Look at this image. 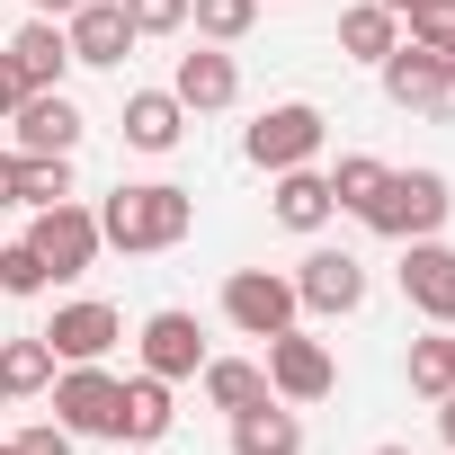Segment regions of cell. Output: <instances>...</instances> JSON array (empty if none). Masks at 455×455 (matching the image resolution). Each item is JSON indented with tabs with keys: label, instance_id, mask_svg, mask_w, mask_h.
<instances>
[{
	"label": "cell",
	"instance_id": "f1b7e54d",
	"mask_svg": "<svg viewBox=\"0 0 455 455\" xmlns=\"http://www.w3.org/2000/svg\"><path fill=\"white\" fill-rule=\"evenodd\" d=\"M402 36H411V45H428V54H455V0H428V10H411V19H402Z\"/></svg>",
	"mask_w": 455,
	"mask_h": 455
},
{
	"label": "cell",
	"instance_id": "5b68a950",
	"mask_svg": "<svg viewBox=\"0 0 455 455\" xmlns=\"http://www.w3.org/2000/svg\"><path fill=\"white\" fill-rule=\"evenodd\" d=\"M295 277H277V268H233L223 277V322H233L242 339H277V331H295Z\"/></svg>",
	"mask_w": 455,
	"mask_h": 455
},
{
	"label": "cell",
	"instance_id": "83f0119b",
	"mask_svg": "<svg viewBox=\"0 0 455 455\" xmlns=\"http://www.w3.org/2000/svg\"><path fill=\"white\" fill-rule=\"evenodd\" d=\"M54 277H45V259L28 251V242H0V295H45Z\"/></svg>",
	"mask_w": 455,
	"mask_h": 455
},
{
	"label": "cell",
	"instance_id": "2e32d148",
	"mask_svg": "<svg viewBox=\"0 0 455 455\" xmlns=\"http://www.w3.org/2000/svg\"><path fill=\"white\" fill-rule=\"evenodd\" d=\"M0 54H10V72L28 81V90H63V72H72V45H63V19H28L10 45H0Z\"/></svg>",
	"mask_w": 455,
	"mask_h": 455
},
{
	"label": "cell",
	"instance_id": "5bb4252c",
	"mask_svg": "<svg viewBox=\"0 0 455 455\" xmlns=\"http://www.w3.org/2000/svg\"><path fill=\"white\" fill-rule=\"evenodd\" d=\"M134 348H143V375H161V384H179V375H196V366H205V331H196V313H179V304H170V313H152Z\"/></svg>",
	"mask_w": 455,
	"mask_h": 455
},
{
	"label": "cell",
	"instance_id": "f546056e",
	"mask_svg": "<svg viewBox=\"0 0 455 455\" xmlns=\"http://www.w3.org/2000/svg\"><path fill=\"white\" fill-rule=\"evenodd\" d=\"M125 19H134V36H179L188 0H125Z\"/></svg>",
	"mask_w": 455,
	"mask_h": 455
},
{
	"label": "cell",
	"instance_id": "603a6c76",
	"mask_svg": "<svg viewBox=\"0 0 455 455\" xmlns=\"http://www.w3.org/2000/svg\"><path fill=\"white\" fill-rule=\"evenodd\" d=\"M0 393H54V348H45V331H28V339H0Z\"/></svg>",
	"mask_w": 455,
	"mask_h": 455
},
{
	"label": "cell",
	"instance_id": "d6a6232c",
	"mask_svg": "<svg viewBox=\"0 0 455 455\" xmlns=\"http://www.w3.org/2000/svg\"><path fill=\"white\" fill-rule=\"evenodd\" d=\"M0 205H19V152H0Z\"/></svg>",
	"mask_w": 455,
	"mask_h": 455
},
{
	"label": "cell",
	"instance_id": "e0dca14e",
	"mask_svg": "<svg viewBox=\"0 0 455 455\" xmlns=\"http://www.w3.org/2000/svg\"><path fill=\"white\" fill-rule=\"evenodd\" d=\"M170 384L161 375H125V393H116V446H161L170 437Z\"/></svg>",
	"mask_w": 455,
	"mask_h": 455
},
{
	"label": "cell",
	"instance_id": "484cf974",
	"mask_svg": "<svg viewBox=\"0 0 455 455\" xmlns=\"http://www.w3.org/2000/svg\"><path fill=\"white\" fill-rule=\"evenodd\" d=\"M188 19H196L205 45H242L259 28V0H188Z\"/></svg>",
	"mask_w": 455,
	"mask_h": 455
},
{
	"label": "cell",
	"instance_id": "cb8c5ba5",
	"mask_svg": "<svg viewBox=\"0 0 455 455\" xmlns=\"http://www.w3.org/2000/svg\"><path fill=\"white\" fill-rule=\"evenodd\" d=\"M72 196V152H19V205H63Z\"/></svg>",
	"mask_w": 455,
	"mask_h": 455
},
{
	"label": "cell",
	"instance_id": "d4e9b609",
	"mask_svg": "<svg viewBox=\"0 0 455 455\" xmlns=\"http://www.w3.org/2000/svg\"><path fill=\"white\" fill-rule=\"evenodd\" d=\"M411 393H419V402L455 393V331H428V339H411Z\"/></svg>",
	"mask_w": 455,
	"mask_h": 455
},
{
	"label": "cell",
	"instance_id": "7a4b0ae2",
	"mask_svg": "<svg viewBox=\"0 0 455 455\" xmlns=\"http://www.w3.org/2000/svg\"><path fill=\"white\" fill-rule=\"evenodd\" d=\"M446 214H455V188H446V170H384V188L366 196V233H384V242H428V233H446Z\"/></svg>",
	"mask_w": 455,
	"mask_h": 455
},
{
	"label": "cell",
	"instance_id": "f35d334b",
	"mask_svg": "<svg viewBox=\"0 0 455 455\" xmlns=\"http://www.w3.org/2000/svg\"><path fill=\"white\" fill-rule=\"evenodd\" d=\"M116 455H152V446H116Z\"/></svg>",
	"mask_w": 455,
	"mask_h": 455
},
{
	"label": "cell",
	"instance_id": "ac0fdd59",
	"mask_svg": "<svg viewBox=\"0 0 455 455\" xmlns=\"http://www.w3.org/2000/svg\"><path fill=\"white\" fill-rule=\"evenodd\" d=\"M268 214L286 223V233H322V223L339 214V196H331V179L304 161V170H277V196H268Z\"/></svg>",
	"mask_w": 455,
	"mask_h": 455
},
{
	"label": "cell",
	"instance_id": "1f68e13d",
	"mask_svg": "<svg viewBox=\"0 0 455 455\" xmlns=\"http://www.w3.org/2000/svg\"><path fill=\"white\" fill-rule=\"evenodd\" d=\"M19 99H28V81L10 72V54H0V125H10V108H19Z\"/></svg>",
	"mask_w": 455,
	"mask_h": 455
},
{
	"label": "cell",
	"instance_id": "6da1fadb",
	"mask_svg": "<svg viewBox=\"0 0 455 455\" xmlns=\"http://www.w3.org/2000/svg\"><path fill=\"white\" fill-rule=\"evenodd\" d=\"M196 233V196L170 188V179H143V188H116L99 205V242L108 251H179Z\"/></svg>",
	"mask_w": 455,
	"mask_h": 455
},
{
	"label": "cell",
	"instance_id": "8fae6325",
	"mask_svg": "<svg viewBox=\"0 0 455 455\" xmlns=\"http://www.w3.org/2000/svg\"><path fill=\"white\" fill-rule=\"evenodd\" d=\"M295 304L304 313H357L366 304V259L357 251H313L295 268Z\"/></svg>",
	"mask_w": 455,
	"mask_h": 455
},
{
	"label": "cell",
	"instance_id": "ba28073f",
	"mask_svg": "<svg viewBox=\"0 0 455 455\" xmlns=\"http://www.w3.org/2000/svg\"><path fill=\"white\" fill-rule=\"evenodd\" d=\"M331 384H339V357H331L313 331H277V339H268V393H277V402H322Z\"/></svg>",
	"mask_w": 455,
	"mask_h": 455
},
{
	"label": "cell",
	"instance_id": "4dcf8cb0",
	"mask_svg": "<svg viewBox=\"0 0 455 455\" xmlns=\"http://www.w3.org/2000/svg\"><path fill=\"white\" fill-rule=\"evenodd\" d=\"M10 446H19V455H72V428H63V419H36V428H19Z\"/></svg>",
	"mask_w": 455,
	"mask_h": 455
},
{
	"label": "cell",
	"instance_id": "9a60e30c",
	"mask_svg": "<svg viewBox=\"0 0 455 455\" xmlns=\"http://www.w3.org/2000/svg\"><path fill=\"white\" fill-rule=\"evenodd\" d=\"M10 134H19V152H72L81 143V108L63 90H28L10 108Z\"/></svg>",
	"mask_w": 455,
	"mask_h": 455
},
{
	"label": "cell",
	"instance_id": "44dd1931",
	"mask_svg": "<svg viewBox=\"0 0 455 455\" xmlns=\"http://www.w3.org/2000/svg\"><path fill=\"white\" fill-rule=\"evenodd\" d=\"M196 384H205L214 411H251V402H268V366H251V357H205Z\"/></svg>",
	"mask_w": 455,
	"mask_h": 455
},
{
	"label": "cell",
	"instance_id": "8992f818",
	"mask_svg": "<svg viewBox=\"0 0 455 455\" xmlns=\"http://www.w3.org/2000/svg\"><path fill=\"white\" fill-rule=\"evenodd\" d=\"M116 393H125V375H108V357L63 366V375H54V419H63L72 437H116Z\"/></svg>",
	"mask_w": 455,
	"mask_h": 455
},
{
	"label": "cell",
	"instance_id": "d6986e66",
	"mask_svg": "<svg viewBox=\"0 0 455 455\" xmlns=\"http://www.w3.org/2000/svg\"><path fill=\"white\" fill-rule=\"evenodd\" d=\"M233 455H304V419L268 393V402L233 411Z\"/></svg>",
	"mask_w": 455,
	"mask_h": 455
},
{
	"label": "cell",
	"instance_id": "836d02e7",
	"mask_svg": "<svg viewBox=\"0 0 455 455\" xmlns=\"http://www.w3.org/2000/svg\"><path fill=\"white\" fill-rule=\"evenodd\" d=\"M28 10H36V19H72V10H81V0H28Z\"/></svg>",
	"mask_w": 455,
	"mask_h": 455
},
{
	"label": "cell",
	"instance_id": "4316f807",
	"mask_svg": "<svg viewBox=\"0 0 455 455\" xmlns=\"http://www.w3.org/2000/svg\"><path fill=\"white\" fill-rule=\"evenodd\" d=\"M322 179H331V196H339L348 214H366V196L384 188V161H375V152H339V170H322Z\"/></svg>",
	"mask_w": 455,
	"mask_h": 455
},
{
	"label": "cell",
	"instance_id": "52a82bcc",
	"mask_svg": "<svg viewBox=\"0 0 455 455\" xmlns=\"http://www.w3.org/2000/svg\"><path fill=\"white\" fill-rule=\"evenodd\" d=\"M375 72H384V99H393L402 116H446V108H455V90H446V54H428V45H411V36H402Z\"/></svg>",
	"mask_w": 455,
	"mask_h": 455
},
{
	"label": "cell",
	"instance_id": "277c9868",
	"mask_svg": "<svg viewBox=\"0 0 455 455\" xmlns=\"http://www.w3.org/2000/svg\"><path fill=\"white\" fill-rule=\"evenodd\" d=\"M28 251L45 259V277L63 286V277H81L108 242H99V214L81 205V196H63V205H36V223H28Z\"/></svg>",
	"mask_w": 455,
	"mask_h": 455
},
{
	"label": "cell",
	"instance_id": "ffe728a7",
	"mask_svg": "<svg viewBox=\"0 0 455 455\" xmlns=\"http://www.w3.org/2000/svg\"><path fill=\"white\" fill-rule=\"evenodd\" d=\"M116 125H125V143H134V152H179V134H188V108H179L170 90H134Z\"/></svg>",
	"mask_w": 455,
	"mask_h": 455
},
{
	"label": "cell",
	"instance_id": "7402d4cb",
	"mask_svg": "<svg viewBox=\"0 0 455 455\" xmlns=\"http://www.w3.org/2000/svg\"><path fill=\"white\" fill-rule=\"evenodd\" d=\"M393 45H402V19L384 10V0H357V10L339 19V54H348V63H384Z\"/></svg>",
	"mask_w": 455,
	"mask_h": 455
},
{
	"label": "cell",
	"instance_id": "8d00e7d4",
	"mask_svg": "<svg viewBox=\"0 0 455 455\" xmlns=\"http://www.w3.org/2000/svg\"><path fill=\"white\" fill-rule=\"evenodd\" d=\"M446 90H455V54H446Z\"/></svg>",
	"mask_w": 455,
	"mask_h": 455
},
{
	"label": "cell",
	"instance_id": "e575fe53",
	"mask_svg": "<svg viewBox=\"0 0 455 455\" xmlns=\"http://www.w3.org/2000/svg\"><path fill=\"white\" fill-rule=\"evenodd\" d=\"M437 428H446V446H455V393H437Z\"/></svg>",
	"mask_w": 455,
	"mask_h": 455
},
{
	"label": "cell",
	"instance_id": "3957f363",
	"mask_svg": "<svg viewBox=\"0 0 455 455\" xmlns=\"http://www.w3.org/2000/svg\"><path fill=\"white\" fill-rule=\"evenodd\" d=\"M322 143H331V116H322L313 99H277V108H259V125L242 134V152H251L268 179H277V170H304Z\"/></svg>",
	"mask_w": 455,
	"mask_h": 455
},
{
	"label": "cell",
	"instance_id": "d590c367",
	"mask_svg": "<svg viewBox=\"0 0 455 455\" xmlns=\"http://www.w3.org/2000/svg\"><path fill=\"white\" fill-rule=\"evenodd\" d=\"M384 10H393V19H411V10H428V0H384Z\"/></svg>",
	"mask_w": 455,
	"mask_h": 455
},
{
	"label": "cell",
	"instance_id": "4fadbf2b",
	"mask_svg": "<svg viewBox=\"0 0 455 455\" xmlns=\"http://www.w3.org/2000/svg\"><path fill=\"white\" fill-rule=\"evenodd\" d=\"M116 339H125L116 304H63V313L45 322V348H54V366H90V357H108Z\"/></svg>",
	"mask_w": 455,
	"mask_h": 455
},
{
	"label": "cell",
	"instance_id": "9c48e42d",
	"mask_svg": "<svg viewBox=\"0 0 455 455\" xmlns=\"http://www.w3.org/2000/svg\"><path fill=\"white\" fill-rule=\"evenodd\" d=\"M63 45H72V63L116 72V63L134 54V19H125V0H81V10L63 19Z\"/></svg>",
	"mask_w": 455,
	"mask_h": 455
},
{
	"label": "cell",
	"instance_id": "7c38bea8",
	"mask_svg": "<svg viewBox=\"0 0 455 455\" xmlns=\"http://www.w3.org/2000/svg\"><path fill=\"white\" fill-rule=\"evenodd\" d=\"M170 99H179L188 116L233 108V99H242V63L223 54V45H196V54H179V72H170Z\"/></svg>",
	"mask_w": 455,
	"mask_h": 455
},
{
	"label": "cell",
	"instance_id": "60d3db41",
	"mask_svg": "<svg viewBox=\"0 0 455 455\" xmlns=\"http://www.w3.org/2000/svg\"><path fill=\"white\" fill-rule=\"evenodd\" d=\"M0 402H10V393H0Z\"/></svg>",
	"mask_w": 455,
	"mask_h": 455
},
{
	"label": "cell",
	"instance_id": "30bf717a",
	"mask_svg": "<svg viewBox=\"0 0 455 455\" xmlns=\"http://www.w3.org/2000/svg\"><path fill=\"white\" fill-rule=\"evenodd\" d=\"M402 295H411V313H428L437 331H455V251L437 233L402 242Z\"/></svg>",
	"mask_w": 455,
	"mask_h": 455
},
{
	"label": "cell",
	"instance_id": "ab89813d",
	"mask_svg": "<svg viewBox=\"0 0 455 455\" xmlns=\"http://www.w3.org/2000/svg\"><path fill=\"white\" fill-rule=\"evenodd\" d=\"M0 455H19V446H10V437H0Z\"/></svg>",
	"mask_w": 455,
	"mask_h": 455
},
{
	"label": "cell",
	"instance_id": "74e56055",
	"mask_svg": "<svg viewBox=\"0 0 455 455\" xmlns=\"http://www.w3.org/2000/svg\"><path fill=\"white\" fill-rule=\"evenodd\" d=\"M375 455H411V446H375Z\"/></svg>",
	"mask_w": 455,
	"mask_h": 455
}]
</instances>
